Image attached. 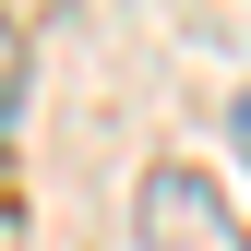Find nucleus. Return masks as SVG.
Masks as SVG:
<instances>
[{"label": "nucleus", "instance_id": "obj_1", "mask_svg": "<svg viewBox=\"0 0 251 251\" xmlns=\"http://www.w3.org/2000/svg\"><path fill=\"white\" fill-rule=\"evenodd\" d=\"M132 239L144 251H251V227L227 215V192H215L203 168H155L144 203H132Z\"/></svg>", "mask_w": 251, "mask_h": 251}, {"label": "nucleus", "instance_id": "obj_2", "mask_svg": "<svg viewBox=\"0 0 251 251\" xmlns=\"http://www.w3.org/2000/svg\"><path fill=\"white\" fill-rule=\"evenodd\" d=\"M12 96H24V36L0 24V108H12Z\"/></svg>", "mask_w": 251, "mask_h": 251}, {"label": "nucleus", "instance_id": "obj_3", "mask_svg": "<svg viewBox=\"0 0 251 251\" xmlns=\"http://www.w3.org/2000/svg\"><path fill=\"white\" fill-rule=\"evenodd\" d=\"M227 144H239V168H251V96H239V108H227Z\"/></svg>", "mask_w": 251, "mask_h": 251}]
</instances>
